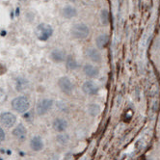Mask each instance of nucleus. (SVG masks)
I'll list each match as a JSON object with an SVG mask.
<instances>
[{
	"mask_svg": "<svg viewBox=\"0 0 160 160\" xmlns=\"http://www.w3.org/2000/svg\"><path fill=\"white\" fill-rule=\"evenodd\" d=\"M71 34L76 40H84L88 38V36L90 35V28L86 23L79 22V23H75L72 27Z\"/></svg>",
	"mask_w": 160,
	"mask_h": 160,
	"instance_id": "f257e3e1",
	"label": "nucleus"
},
{
	"mask_svg": "<svg viewBox=\"0 0 160 160\" xmlns=\"http://www.w3.org/2000/svg\"><path fill=\"white\" fill-rule=\"evenodd\" d=\"M49 56H50V59L54 63L60 64V63H64L66 61V58H67L68 54L62 48H54L53 50H51Z\"/></svg>",
	"mask_w": 160,
	"mask_h": 160,
	"instance_id": "1a4fd4ad",
	"label": "nucleus"
},
{
	"mask_svg": "<svg viewBox=\"0 0 160 160\" xmlns=\"http://www.w3.org/2000/svg\"><path fill=\"white\" fill-rule=\"evenodd\" d=\"M78 14L77 9L72 5H67L62 9V16L66 19H72L75 18Z\"/></svg>",
	"mask_w": 160,
	"mask_h": 160,
	"instance_id": "4468645a",
	"label": "nucleus"
},
{
	"mask_svg": "<svg viewBox=\"0 0 160 160\" xmlns=\"http://www.w3.org/2000/svg\"><path fill=\"white\" fill-rule=\"evenodd\" d=\"M100 22L101 24L103 26H107L110 23V14H109V11L107 9H102L100 11Z\"/></svg>",
	"mask_w": 160,
	"mask_h": 160,
	"instance_id": "6ab92c4d",
	"label": "nucleus"
},
{
	"mask_svg": "<svg viewBox=\"0 0 160 160\" xmlns=\"http://www.w3.org/2000/svg\"><path fill=\"white\" fill-rule=\"evenodd\" d=\"M52 127L56 132L61 133V132H65L68 129V122L64 118H56L52 122Z\"/></svg>",
	"mask_w": 160,
	"mask_h": 160,
	"instance_id": "9b49d317",
	"label": "nucleus"
},
{
	"mask_svg": "<svg viewBox=\"0 0 160 160\" xmlns=\"http://www.w3.org/2000/svg\"><path fill=\"white\" fill-rule=\"evenodd\" d=\"M81 89H82V92L86 96H90V97L97 96L99 92L98 85L95 81H93V80H86L82 84Z\"/></svg>",
	"mask_w": 160,
	"mask_h": 160,
	"instance_id": "39448f33",
	"label": "nucleus"
},
{
	"mask_svg": "<svg viewBox=\"0 0 160 160\" xmlns=\"http://www.w3.org/2000/svg\"><path fill=\"white\" fill-rule=\"evenodd\" d=\"M110 42V37L107 34H100L96 38V48L99 50H104Z\"/></svg>",
	"mask_w": 160,
	"mask_h": 160,
	"instance_id": "f8f14e48",
	"label": "nucleus"
},
{
	"mask_svg": "<svg viewBox=\"0 0 160 160\" xmlns=\"http://www.w3.org/2000/svg\"><path fill=\"white\" fill-rule=\"evenodd\" d=\"M53 104H54V101L51 98H43V99H42L37 104V108H36L37 114L39 116L45 115V114H47L52 108Z\"/></svg>",
	"mask_w": 160,
	"mask_h": 160,
	"instance_id": "0eeeda50",
	"label": "nucleus"
},
{
	"mask_svg": "<svg viewBox=\"0 0 160 160\" xmlns=\"http://www.w3.org/2000/svg\"><path fill=\"white\" fill-rule=\"evenodd\" d=\"M12 108L17 111L18 113H25L26 111H28L29 107H30V101L29 99L24 97V96H19V97H17L15 98L13 100H12Z\"/></svg>",
	"mask_w": 160,
	"mask_h": 160,
	"instance_id": "f03ea898",
	"label": "nucleus"
},
{
	"mask_svg": "<svg viewBox=\"0 0 160 160\" xmlns=\"http://www.w3.org/2000/svg\"><path fill=\"white\" fill-rule=\"evenodd\" d=\"M101 111V107L98 103H90L87 106V112L91 117H97L99 115Z\"/></svg>",
	"mask_w": 160,
	"mask_h": 160,
	"instance_id": "f3484780",
	"label": "nucleus"
},
{
	"mask_svg": "<svg viewBox=\"0 0 160 160\" xmlns=\"http://www.w3.org/2000/svg\"><path fill=\"white\" fill-rule=\"evenodd\" d=\"M30 148L34 152H41L43 148V141L40 136H34L30 141Z\"/></svg>",
	"mask_w": 160,
	"mask_h": 160,
	"instance_id": "2eb2a0df",
	"label": "nucleus"
},
{
	"mask_svg": "<svg viewBox=\"0 0 160 160\" xmlns=\"http://www.w3.org/2000/svg\"><path fill=\"white\" fill-rule=\"evenodd\" d=\"M29 86V82L25 78H22V77H18L16 79V90L18 91V92H22L28 88Z\"/></svg>",
	"mask_w": 160,
	"mask_h": 160,
	"instance_id": "a211bd4d",
	"label": "nucleus"
},
{
	"mask_svg": "<svg viewBox=\"0 0 160 160\" xmlns=\"http://www.w3.org/2000/svg\"><path fill=\"white\" fill-rule=\"evenodd\" d=\"M70 139H71L70 135L65 133V132H61V133L56 135V141H57V143L60 144V145H67V144H68V142H70Z\"/></svg>",
	"mask_w": 160,
	"mask_h": 160,
	"instance_id": "aec40b11",
	"label": "nucleus"
},
{
	"mask_svg": "<svg viewBox=\"0 0 160 160\" xmlns=\"http://www.w3.org/2000/svg\"><path fill=\"white\" fill-rule=\"evenodd\" d=\"M57 84H58V87L63 94H65L67 96H71L73 93V84H72L70 77L61 76L58 79Z\"/></svg>",
	"mask_w": 160,
	"mask_h": 160,
	"instance_id": "20e7f679",
	"label": "nucleus"
},
{
	"mask_svg": "<svg viewBox=\"0 0 160 160\" xmlns=\"http://www.w3.org/2000/svg\"><path fill=\"white\" fill-rule=\"evenodd\" d=\"M12 134L16 139H18L19 141H24L26 138V135H27V130L23 124L19 123L18 127H16L14 128Z\"/></svg>",
	"mask_w": 160,
	"mask_h": 160,
	"instance_id": "ddd939ff",
	"label": "nucleus"
},
{
	"mask_svg": "<svg viewBox=\"0 0 160 160\" xmlns=\"http://www.w3.org/2000/svg\"><path fill=\"white\" fill-rule=\"evenodd\" d=\"M53 35V28L47 23H41L36 28V36L42 42H47Z\"/></svg>",
	"mask_w": 160,
	"mask_h": 160,
	"instance_id": "7ed1b4c3",
	"label": "nucleus"
},
{
	"mask_svg": "<svg viewBox=\"0 0 160 160\" xmlns=\"http://www.w3.org/2000/svg\"><path fill=\"white\" fill-rule=\"evenodd\" d=\"M0 122L3 127L10 128L14 127L17 122V117L12 112H3L0 115Z\"/></svg>",
	"mask_w": 160,
	"mask_h": 160,
	"instance_id": "6e6552de",
	"label": "nucleus"
},
{
	"mask_svg": "<svg viewBox=\"0 0 160 160\" xmlns=\"http://www.w3.org/2000/svg\"><path fill=\"white\" fill-rule=\"evenodd\" d=\"M82 72L89 79H96L99 76V68L93 64H85L82 68Z\"/></svg>",
	"mask_w": 160,
	"mask_h": 160,
	"instance_id": "423d86ee",
	"label": "nucleus"
},
{
	"mask_svg": "<svg viewBox=\"0 0 160 160\" xmlns=\"http://www.w3.org/2000/svg\"><path fill=\"white\" fill-rule=\"evenodd\" d=\"M86 56L95 64H100L102 62V55L100 50L97 48H89L86 50Z\"/></svg>",
	"mask_w": 160,
	"mask_h": 160,
	"instance_id": "9d476101",
	"label": "nucleus"
},
{
	"mask_svg": "<svg viewBox=\"0 0 160 160\" xmlns=\"http://www.w3.org/2000/svg\"><path fill=\"white\" fill-rule=\"evenodd\" d=\"M18 1H19V2H25L26 0H18Z\"/></svg>",
	"mask_w": 160,
	"mask_h": 160,
	"instance_id": "4be33fe9",
	"label": "nucleus"
},
{
	"mask_svg": "<svg viewBox=\"0 0 160 160\" xmlns=\"http://www.w3.org/2000/svg\"><path fill=\"white\" fill-rule=\"evenodd\" d=\"M6 138V134H5V131L3 130V128H0V143L3 142Z\"/></svg>",
	"mask_w": 160,
	"mask_h": 160,
	"instance_id": "412c9836",
	"label": "nucleus"
},
{
	"mask_svg": "<svg viewBox=\"0 0 160 160\" xmlns=\"http://www.w3.org/2000/svg\"><path fill=\"white\" fill-rule=\"evenodd\" d=\"M65 64H66L67 68H68V70H70V71H75L79 68L78 61L76 60L75 57L73 55H72V54H68L66 61H65Z\"/></svg>",
	"mask_w": 160,
	"mask_h": 160,
	"instance_id": "dca6fc26",
	"label": "nucleus"
}]
</instances>
